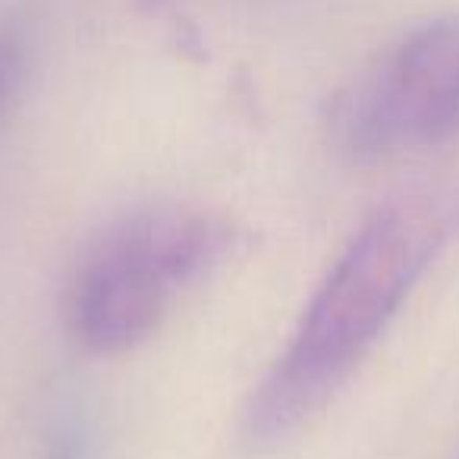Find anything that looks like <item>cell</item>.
Segmentation results:
<instances>
[{
    "mask_svg": "<svg viewBox=\"0 0 459 459\" xmlns=\"http://www.w3.org/2000/svg\"><path fill=\"white\" fill-rule=\"evenodd\" d=\"M456 239L459 186H425L384 202L340 252L287 350L252 394L246 444L277 446L318 415Z\"/></svg>",
    "mask_w": 459,
    "mask_h": 459,
    "instance_id": "1",
    "label": "cell"
},
{
    "mask_svg": "<svg viewBox=\"0 0 459 459\" xmlns=\"http://www.w3.org/2000/svg\"><path fill=\"white\" fill-rule=\"evenodd\" d=\"M16 82H20V54H16V48L0 35V114L7 108Z\"/></svg>",
    "mask_w": 459,
    "mask_h": 459,
    "instance_id": "4",
    "label": "cell"
},
{
    "mask_svg": "<svg viewBox=\"0 0 459 459\" xmlns=\"http://www.w3.org/2000/svg\"><path fill=\"white\" fill-rule=\"evenodd\" d=\"M239 243L223 214L186 204L133 211L85 249L70 281L66 318L91 356L145 343L186 290L208 281Z\"/></svg>",
    "mask_w": 459,
    "mask_h": 459,
    "instance_id": "2",
    "label": "cell"
},
{
    "mask_svg": "<svg viewBox=\"0 0 459 459\" xmlns=\"http://www.w3.org/2000/svg\"><path fill=\"white\" fill-rule=\"evenodd\" d=\"M327 133L356 164H390L459 142V16L403 35L331 104Z\"/></svg>",
    "mask_w": 459,
    "mask_h": 459,
    "instance_id": "3",
    "label": "cell"
}]
</instances>
